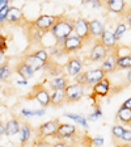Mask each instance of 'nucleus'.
<instances>
[{
	"label": "nucleus",
	"mask_w": 131,
	"mask_h": 147,
	"mask_svg": "<svg viewBox=\"0 0 131 147\" xmlns=\"http://www.w3.org/2000/svg\"><path fill=\"white\" fill-rule=\"evenodd\" d=\"M50 33L55 37V40L58 41L59 47H63L64 41L67 40L68 37L72 36V33H73V21L70 20L68 17L60 16V18H59L58 21H56V24L52 26Z\"/></svg>",
	"instance_id": "1"
},
{
	"label": "nucleus",
	"mask_w": 131,
	"mask_h": 147,
	"mask_svg": "<svg viewBox=\"0 0 131 147\" xmlns=\"http://www.w3.org/2000/svg\"><path fill=\"white\" fill-rule=\"evenodd\" d=\"M60 16H54V15H41L40 17H37L32 24L36 28H38L40 30H42L43 33H50L56 21H58Z\"/></svg>",
	"instance_id": "2"
},
{
	"label": "nucleus",
	"mask_w": 131,
	"mask_h": 147,
	"mask_svg": "<svg viewBox=\"0 0 131 147\" xmlns=\"http://www.w3.org/2000/svg\"><path fill=\"white\" fill-rule=\"evenodd\" d=\"M32 93H33V95H32L30 97L34 98L41 107L46 108L51 104V93H49V91H47L42 84H38V86L34 87Z\"/></svg>",
	"instance_id": "3"
},
{
	"label": "nucleus",
	"mask_w": 131,
	"mask_h": 147,
	"mask_svg": "<svg viewBox=\"0 0 131 147\" xmlns=\"http://www.w3.org/2000/svg\"><path fill=\"white\" fill-rule=\"evenodd\" d=\"M66 93V101L67 102H76L80 101L84 96V86L79 84V83H73L67 87V89L64 91Z\"/></svg>",
	"instance_id": "4"
},
{
	"label": "nucleus",
	"mask_w": 131,
	"mask_h": 147,
	"mask_svg": "<svg viewBox=\"0 0 131 147\" xmlns=\"http://www.w3.org/2000/svg\"><path fill=\"white\" fill-rule=\"evenodd\" d=\"M59 121L58 119H52V121H47V122H43L42 125H40L38 127V134H40L41 139L46 137H55L56 131H58L59 127Z\"/></svg>",
	"instance_id": "5"
},
{
	"label": "nucleus",
	"mask_w": 131,
	"mask_h": 147,
	"mask_svg": "<svg viewBox=\"0 0 131 147\" xmlns=\"http://www.w3.org/2000/svg\"><path fill=\"white\" fill-rule=\"evenodd\" d=\"M109 49H106L104 45L101 42H96L95 45H93V47L91 49V53H89V59H91V62H93V63H96V62H102L106 59V57L109 54Z\"/></svg>",
	"instance_id": "6"
},
{
	"label": "nucleus",
	"mask_w": 131,
	"mask_h": 147,
	"mask_svg": "<svg viewBox=\"0 0 131 147\" xmlns=\"http://www.w3.org/2000/svg\"><path fill=\"white\" fill-rule=\"evenodd\" d=\"M73 33L76 34L77 37H80L81 40H88L91 37V33H89V22L87 21L85 18H76L73 21Z\"/></svg>",
	"instance_id": "7"
},
{
	"label": "nucleus",
	"mask_w": 131,
	"mask_h": 147,
	"mask_svg": "<svg viewBox=\"0 0 131 147\" xmlns=\"http://www.w3.org/2000/svg\"><path fill=\"white\" fill-rule=\"evenodd\" d=\"M81 70H83V62L77 57L70 58L68 62L66 63V74L70 78H75L76 79L80 74H81Z\"/></svg>",
	"instance_id": "8"
},
{
	"label": "nucleus",
	"mask_w": 131,
	"mask_h": 147,
	"mask_svg": "<svg viewBox=\"0 0 131 147\" xmlns=\"http://www.w3.org/2000/svg\"><path fill=\"white\" fill-rule=\"evenodd\" d=\"M83 45H84V40H81L76 34H72V36L68 37L67 40L64 41L63 49L66 53H73V51H76V50L81 49Z\"/></svg>",
	"instance_id": "9"
},
{
	"label": "nucleus",
	"mask_w": 131,
	"mask_h": 147,
	"mask_svg": "<svg viewBox=\"0 0 131 147\" xmlns=\"http://www.w3.org/2000/svg\"><path fill=\"white\" fill-rule=\"evenodd\" d=\"M105 75L106 74L101 70V67L98 68H93V70H88L85 72V78H87V84L95 87L96 84H98L100 82L105 79Z\"/></svg>",
	"instance_id": "10"
},
{
	"label": "nucleus",
	"mask_w": 131,
	"mask_h": 147,
	"mask_svg": "<svg viewBox=\"0 0 131 147\" xmlns=\"http://www.w3.org/2000/svg\"><path fill=\"white\" fill-rule=\"evenodd\" d=\"M76 133V127L72 123H60L58 127V131H56V135L55 137L63 141V139H70L75 135Z\"/></svg>",
	"instance_id": "11"
},
{
	"label": "nucleus",
	"mask_w": 131,
	"mask_h": 147,
	"mask_svg": "<svg viewBox=\"0 0 131 147\" xmlns=\"http://www.w3.org/2000/svg\"><path fill=\"white\" fill-rule=\"evenodd\" d=\"M126 1L125 0H107V11L116 15H125L126 13Z\"/></svg>",
	"instance_id": "12"
},
{
	"label": "nucleus",
	"mask_w": 131,
	"mask_h": 147,
	"mask_svg": "<svg viewBox=\"0 0 131 147\" xmlns=\"http://www.w3.org/2000/svg\"><path fill=\"white\" fill-rule=\"evenodd\" d=\"M117 59H118V57H117L116 53H112V54H109L106 57V59H105L102 63H101V70L104 71L105 74H112L116 71V68L118 67L117 66Z\"/></svg>",
	"instance_id": "13"
},
{
	"label": "nucleus",
	"mask_w": 131,
	"mask_h": 147,
	"mask_svg": "<svg viewBox=\"0 0 131 147\" xmlns=\"http://www.w3.org/2000/svg\"><path fill=\"white\" fill-rule=\"evenodd\" d=\"M34 72H36V71H34L30 66H28L25 62H22V61L16 66V74H17L18 76L21 78V79H24V80L32 79V78L34 76Z\"/></svg>",
	"instance_id": "14"
},
{
	"label": "nucleus",
	"mask_w": 131,
	"mask_h": 147,
	"mask_svg": "<svg viewBox=\"0 0 131 147\" xmlns=\"http://www.w3.org/2000/svg\"><path fill=\"white\" fill-rule=\"evenodd\" d=\"M105 30H106V29L104 28V24H102L100 20L95 18V20H91V21H89V33H91V37H95V38L100 37L101 38Z\"/></svg>",
	"instance_id": "15"
},
{
	"label": "nucleus",
	"mask_w": 131,
	"mask_h": 147,
	"mask_svg": "<svg viewBox=\"0 0 131 147\" xmlns=\"http://www.w3.org/2000/svg\"><path fill=\"white\" fill-rule=\"evenodd\" d=\"M117 38H116V36H114V32L113 30H105L104 32V34H102V37H101V43L106 47V49H114L117 46Z\"/></svg>",
	"instance_id": "16"
},
{
	"label": "nucleus",
	"mask_w": 131,
	"mask_h": 147,
	"mask_svg": "<svg viewBox=\"0 0 131 147\" xmlns=\"http://www.w3.org/2000/svg\"><path fill=\"white\" fill-rule=\"evenodd\" d=\"M22 62H25L28 66H30L34 71L43 70V68H45V66H46L45 62H42L41 59H38L37 57H34L33 54H29V55H26V57H24Z\"/></svg>",
	"instance_id": "17"
},
{
	"label": "nucleus",
	"mask_w": 131,
	"mask_h": 147,
	"mask_svg": "<svg viewBox=\"0 0 131 147\" xmlns=\"http://www.w3.org/2000/svg\"><path fill=\"white\" fill-rule=\"evenodd\" d=\"M109 88H110V82H109V79L105 78L102 82H100L98 84H96L93 87V93L96 96H98V97H105L109 93Z\"/></svg>",
	"instance_id": "18"
},
{
	"label": "nucleus",
	"mask_w": 131,
	"mask_h": 147,
	"mask_svg": "<svg viewBox=\"0 0 131 147\" xmlns=\"http://www.w3.org/2000/svg\"><path fill=\"white\" fill-rule=\"evenodd\" d=\"M22 20V11L18 7H11L7 17V22L9 24H20Z\"/></svg>",
	"instance_id": "19"
},
{
	"label": "nucleus",
	"mask_w": 131,
	"mask_h": 147,
	"mask_svg": "<svg viewBox=\"0 0 131 147\" xmlns=\"http://www.w3.org/2000/svg\"><path fill=\"white\" fill-rule=\"evenodd\" d=\"M70 86L67 83V79L64 76H59V78H52L50 80V88L52 91H66L67 87Z\"/></svg>",
	"instance_id": "20"
},
{
	"label": "nucleus",
	"mask_w": 131,
	"mask_h": 147,
	"mask_svg": "<svg viewBox=\"0 0 131 147\" xmlns=\"http://www.w3.org/2000/svg\"><path fill=\"white\" fill-rule=\"evenodd\" d=\"M5 129H7V135H8V137H13V135H16V134H20L21 123L18 122V119L12 118L5 123Z\"/></svg>",
	"instance_id": "21"
},
{
	"label": "nucleus",
	"mask_w": 131,
	"mask_h": 147,
	"mask_svg": "<svg viewBox=\"0 0 131 147\" xmlns=\"http://www.w3.org/2000/svg\"><path fill=\"white\" fill-rule=\"evenodd\" d=\"M43 32L40 30L38 28H36L33 24H32V28L29 29V32H28V38H29V41H30L32 43H38L42 41L43 38Z\"/></svg>",
	"instance_id": "22"
},
{
	"label": "nucleus",
	"mask_w": 131,
	"mask_h": 147,
	"mask_svg": "<svg viewBox=\"0 0 131 147\" xmlns=\"http://www.w3.org/2000/svg\"><path fill=\"white\" fill-rule=\"evenodd\" d=\"M32 138V127L28 123H21V129H20V142L21 144H25L30 141Z\"/></svg>",
	"instance_id": "23"
},
{
	"label": "nucleus",
	"mask_w": 131,
	"mask_h": 147,
	"mask_svg": "<svg viewBox=\"0 0 131 147\" xmlns=\"http://www.w3.org/2000/svg\"><path fill=\"white\" fill-rule=\"evenodd\" d=\"M117 118L123 123H131V109L121 107L117 112Z\"/></svg>",
	"instance_id": "24"
},
{
	"label": "nucleus",
	"mask_w": 131,
	"mask_h": 147,
	"mask_svg": "<svg viewBox=\"0 0 131 147\" xmlns=\"http://www.w3.org/2000/svg\"><path fill=\"white\" fill-rule=\"evenodd\" d=\"M64 117H67V118L72 119L75 122H79V125H81L84 129H88V119L85 117L83 116V114H76V113H64L63 114Z\"/></svg>",
	"instance_id": "25"
},
{
	"label": "nucleus",
	"mask_w": 131,
	"mask_h": 147,
	"mask_svg": "<svg viewBox=\"0 0 131 147\" xmlns=\"http://www.w3.org/2000/svg\"><path fill=\"white\" fill-rule=\"evenodd\" d=\"M117 66L122 70H131V55H122L117 59Z\"/></svg>",
	"instance_id": "26"
},
{
	"label": "nucleus",
	"mask_w": 131,
	"mask_h": 147,
	"mask_svg": "<svg viewBox=\"0 0 131 147\" xmlns=\"http://www.w3.org/2000/svg\"><path fill=\"white\" fill-rule=\"evenodd\" d=\"M63 101H66V93H64V91H52V93H51V104L62 105Z\"/></svg>",
	"instance_id": "27"
},
{
	"label": "nucleus",
	"mask_w": 131,
	"mask_h": 147,
	"mask_svg": "<svg viewBox=\"0 0 131 147\" xmlns=\"http://www.w3.org/2000/svg\"><path fill=\"white\" fill-rule=\"evenodd\" d=\"M34 57H37L38 59H41L42 62H45V63H49V58H50V54L47 53V50L46 49H38L36 50V51L33 53Z\"/></svg>",
	"instance_id": "28"
},
{
	"label": "nucleus",
	"mask_w": 131,
	"mask_h": 147,
	"mask_svg": "<svg viewBox=\"0 0 131 147\" xmlns=\"http://www.w3.org/2000/svg\"><path fill=\"white\" fill-rule=\"evenodd\" d=\"M126 30H127V26H126V24H123V22H119L118 25L116 26V30H114V36H116L117 41H119L121 38L123 37V34L126 33Z\"/></svg>",
	"instance_id": "29"
},
{
	"label": "nucleus",
	"mask_w": 131,
	"mask_h": 147,
	"mask_svg": "<svg viewBox=\"0 0 131 147\" xmlns=\"http://www.w3.org/2000/svg\"><path fill=\"white\" fill-rule=\"evenodd\" d=\"M126 129L123 127L122 125H114L113 127H112V134H113L114 138H118V139H121L123 135V133H125Z\"/></svg>",
	"instance_id": "30"
},
{
	"label": "nucleus",
	"mask_w": 131,
	"mask_h": 147,
	"mask_svg": "<svg viewBox=\"0 0 131 147\" xmlns=\"http://www.w3.org/2000/svg\"><path fill=\"white\" fill-rule=\"evenodd\" d=\"M11 76V68H9L8 64H1V67H0V79L3 80H7L8 78Z\"/></svg>",
	"instance_id": "31"
},
{
	"label": "nucleus",
	"mask_w": 131,
	"mask_h": 147,
	"mask_svg": "<svg viewBox=\"0 0 131 147\" xmlns=\"http://www.w3.org/2000/svg\"><path fill=\"white\" fill-rule=\"evenodd\" d=\"M101 117H102V110H101L100 107H97L93 113L89 114V116L87 117V119H88V121H97V119L101 118Z\"/></svg>",
	"instance_id": "32"
},
{
	"label": "nucleus",
	"mask_w": 131,
	"mask_h": 147,
	"mask_svg": "<svg viewBox=\"0 0 131 147\" xmlns=\"http://www.w3.org/2000/svg\"><path fill=\"white\" fill-rule=\"evenodd\" d=\"M104 143H105V141L102 137H96V138H92L91 139V144L93 147H102Z\"/></svg>",
	"instance_id": "33"
},
{
	"label": "nucleus",
	"mask_w": 131,
	"mask_h": 147,
	"mask_svg": "<svg viewBox=\"0 0 131 147\" xmlns=\"http://www.w3.org/2000/svg\"><path fill=\"white\" fill-rule=\"evenodd\" d=\"M11 7H7V8L0 9V24L3 25L4 22H7V17H8V12Z\"/></svg>",
	"instance_id": "34"
},
{
	"label": "nucleus",
	"mask_w": 131,
	"mask_h": 147,
	"mask_svg": "<svg viewBox=\"0 0 131 147\" xmlns=\"http://www.w3.org/2000/svg\"><path fill=\"white\" fill-rule=\"evenodd\" d=\"M121 141L126 142V143H131V129H126L122 138H121Z\"/></svg>",
	"instance_id": "35"
},
{
	"label": "nucleus",
	"mask_w": 131,
	"mask_h": 147,
	"mask_svg": "<svg viewBox=\"0 0 131 147\" xmlns=\"http://www.w3.org/2000/svg\"><path fill=\"white\" fill-rule=\"evenodd\" d=\"M21 114L24 117H32V116H36V110H30V109H21Z\"/></svg>",
	"instance_id": "36"
},
{
	"label": "nucleus",
	"mask_w": 131,
	"mask_h": 147,
	"mask_svg": "<svg viewBox=\"0 0 131 147\" xmlns=\"http://www.w3.org/2000/svg\"><path fill=\"white\" fill-rule=\"evenodd\" d=\"M52 147H72L68 142H64V141H58L55 142L54 144H52Z\"/></svg>",
	"instance_id": "37"
},
{
	"label": "nucleus",
	"mask_w": 131,
	"mask_h": 147,
	"mask_svg": "<svg viewBox=\"0 0 131 147\" xmlns=\"http://www.w3.org/2000/svg\"><path fill=\"white\" fill-rule=\"evenodd\" d=\"M34 147H50V143L49 142H46V141H43V139H40V141L36 142Z\"/></svg>",
	"instance_id": "38"
},
{
	"label": "nucleus",
	"mask_w": 131,
	"mask_h": 147,
	"mask_svg": "<svg viewBox=\"0 0 131 147\" xmlns=\"http://www.w3.org/2000/svg\"><path fill=\"white\" fill-rule=\"evenodd\" d=\"M123 17H125L126 22H127V24L131 26V11H127V12H126L125 15H123Z\"/></svg>",
	"instance_id": "39"
},
{
	"label": "nucleus",
	"mask_w": 131,
	"mask_h": 147,
	"mask_svg": "<svg viewBox=\"0 0 131 147\" xmlns=\"http://www.w3.org/2000/svg\"><path fill=\"white\" fill-rule=\"evenodd\" d=\"M91 5L95 9H97V8H100V7L102 5V3H101V1H98V0H92V1H91Z\"/></svg>",
	"instance_id": "40"
},
{
	"label": "nucleus",
	"mask_w": 131,
	"mask_h": 147,
	"mask_svg": "<svg viewBox=\"0 0 131 147\" xmlns=\"http://www.w3.org/2000/svg\"><path fill=\"white\" fill-rule=\"evenodd\" d=\"M9 7V0H0V9Z\"/></svg>",
	"instance_id": "41"
},
{
	"label": "nucleus",
	"mask_w": 131,
	"mask_h": 147,
	"mask_svg": "<svg viewBox=\"0 0 131 147\" xmlns=\"http://www.w3.org/2000/svg\"><path fill=\"white\" fill-rule=\"evenodd\" d=\"M122 107L127 108V109H131V97H130V98H127V100H125V101H123Z\"/></svg>",
	"instance_id": "42"
},
{
	"label": "nucleus",
	"mask_w": 131,
	"mask_h": 147,
	"mask_svg": "<svg viewBox=\"0 0 131 147\" xmlns=\"http://www.w3.org/2000/svg\"><path fill=\"white\" fill-rule=\"evenodd\" d=\"M16 84H17V86H28V80H24V79L17 80V82H16Z\"/></svg>",
	"instance_id": "43"
},
{
	"label": "nucleus",
	"mask_w": 131,
	"mask_h": 147,
	"mask_svg": "<svg viewBox=\"0 0 131 147\" xmlns=\"http://www.w3.org/2000/svg\"><path fill=\"white\" fill-rule=\"evenodd\" d=\"M0 134H1V135L7 134V129H5V125H4V123H1V125H0Z\"/></svg>",
	"instance_id": "44"
},
{
	"label": "nucleus",
	"mask_w": 131,
	"mask_h": 147,
	"mask_svg": "<svg viewBox=\"0 0 131 147\" xmlns=\"http://www.w3.org/2000/svg\"><path fill=\"white\" fill-rule=\"evenodd\" d=\"M126 79H127L128 83H131V70H128V72L126 74Z\"/></svg>",
	"instance_id": "45"
},
{
	"label": "nucleus",
	"mask_w": 131,
	"mask_h": 147,
	"mask_svg": "<svg viewBox=\"0 0 131 147\" xmlns=\"http://www.w3.org/2000/svg\"><path fill=\"white\" fill-rule=\"evenodd\" d=\"M123 147H131V143H126V144H123Z\"/></svg>",
	"instance_id": "46"
},
{
	"label": "nucleus",
	"mask_w": 131,
	"mask_h": 147,
	"mask_svg": "<svg viewBox=\"0 0 131 147\" xmlns=\"http://www.w3.org/2000/svg\"><path fill=\"white\" fill-rule=\"evenodd\" d=\"M116 147H123V144H122V146H121V144H117Z\"/></svg>",
	"instance_id": "47"
},
{
	"label": "nucleus",
	"mask_w": 131,
	"mask_h": 147,
	"mask_svg": "<svg viewBox=\"0 0 131 147\" xmlns=\"http://www.w3.org/2000/svg\"><path fill=\"white\" fill-rule=\"evenodd\" d=\"M0 147H5V146H0Z\"/></svg>",
	"instance_id": "48"
}]
</instances>
